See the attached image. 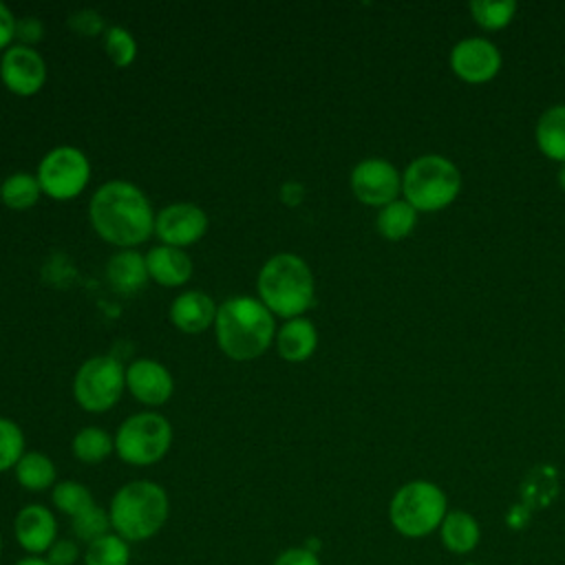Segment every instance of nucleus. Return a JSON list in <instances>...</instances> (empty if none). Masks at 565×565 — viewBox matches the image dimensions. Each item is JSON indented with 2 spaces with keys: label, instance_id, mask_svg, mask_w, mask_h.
Returning <instances> with one entry per match:
<instances>
[{
  "label": "nucleus",
  "instance_id": "obj_1",
  "mask_svg": "<svg viewBox=\"0 0 565 565\" xmlns=\"http://www.w3.org/2000/svg\"><path fill=\"white\" fill-rule=\"evenodd\" d=\"M154 210L148 196L128 181H106L88 203L93 230L106 243L132 249L154 234Z\"/></svg>",
  "mask_w": 565,
  "mask_h": 565
},
{
  "label": "nucleus",
  "instance_id": "obj_2",
  "mask_svg": "<svg viewBox=\"0 0 565 565\" xmlns=\"http://www.w3.org/2000/svg\"><path fill=\"white\" fill-rule=\"evenodd\" d=\"M214 335L218 349L230 360H256L274 342V313L254 296H232L216 311Z\"/></svg>",
  "mask_w": 565,
  "mask_h": 565
},
{
  "label": "nucleus",
  "instance_id": "obj_3",
  "mask_svg": "<svg viewBox=\"0 0 565 565\" xmlns=\"http://www.w3.org/2000/svg\"><path fill=\"white\" fill-rule=\"evenodd\" d=\"M113 532L130 545L154 539L168 523L170 499L163 486L150 479L124 483L108 503Z\"/></svg>",
  "mask_w": 565,
  "mask_h": 565
},
{
  "label": "nucleus",
  "instance_id": "obj_4",
  "mask_svg": "<svg viewBox=\"0 0 565 565\" xmlns=\"http://www.w3.org/2000/svg\"><path fill=\"white\" fill-rule=\"evenodd\" d=\"M258 300L278 318H300L311 305L316 282L309 265L289 252L276 254L258 271Z\"/></svg>",
  "mask_w": 565,
  "mask_h": 565
},
{
  "label": "nucleus",
  "instance_id": "obj_5",
  "mask_svg": "<svg viewBox=\"0 0 565 565\" xmlns=\"http://www.w3.org/2000/svg\"><path fill=\"white\" fill-rule=\"evenodd\" d=\"M448 514L446 492L426 479H415L395 490L388 503V521L404 539H424L439 530Z\"/></svg>",
  "mask_w": 565,
  "mask_h": 565
},
{
  "label": "nucleus",
  "instance_id": "obj_6",
  "mask_svg": "<svg viewBox=\"0 0 565 565\" xmlns=\"http://www.w3.org/2000/svg\"><path fill=\"white\" fill-rule=\"evenodd\" d=\"M461 190L459 168L441 154H422L413 159L402 174V194L417 212H437L448 207Z\"/></svg>",
  "mask_w": 565,
  "mask_h": 565
},
{
  "label": "nucleus",
  "instance_id": "obj_7",
  "mask_svg": "<svg viewBox=\"0 0 565 565\" xmlns=\"http://www.w3.org/2000/svg\"><path fill=\"white\" fill-rule=\"evenodd\" d=\"M172 446V426L161 413L141 411L126 417L115 433L117 457L137 468L159 463Z\"/></svg>",
  "mask_w": 565,
  "mask_h": 565
},
{
  "label": "nucleus",
  "instance_id": "obj_8",
  "mask_svg": "<svg viewBox=\"0 0 565 565\" xmlns=\"http://www.w3.org/2000/svg\"><path fill=\"white\" fill-rule=\"evenodd\" d=\"M126 388V366L113 355L88 358L73 377V397L88 413L110 411Z\"/></svg>",
  "mask_w": 565,
  "mask_h": 565
},
{
  "label": "nucleus",
  "instance_id": "obj_9",
  "mask_svg": "<svg viewBox=\"0 0 565 565\" xmlns=\"http://www.w3.org/2000/svg\"><path fill=\"white\" fill-rule=\"evenodd\" d=\"M35 177L42 194L53 201H71L88 185L90 161L75 146H57L42 157Z\"/></svg>",
  "mask_w": 565,
  "mask_h": 565
},
{
  "label": "nucleus",
  "instance_id": "obj_10",
  "mask_svg": "<svg viewBox=\"0 0 565 565\" xmlns=\"http://www.w3.org/2000/svg\"><path fill=\"white\" fill-rule=\"evenodd\" d=\"M351 190L364 205L384 207L393 203L402 192V174L386 159H362L351 170Z\"/></svg>",
  "mask_w": 565,
  "mask_h": 565
},
{
  "label": "nucleus",
  "instance_id": "obj_11",
  "mask_svg": "<svg viewBox=\"0 0 565 565\" xmlns=\"http://www.w3.org/2000/svg\"><path fill=\"white\" fill-rule=\"evenodd\" d=\"M0 79L9 93L31 97L46 82V62L33 46L13 44L0 57Z\"/></svg>",
  "mask_w": 565,
  "mask_h": 565
},
{
  "label": "nucleus",
  "instance_id": "obj_12",
  "mask_svg": "<svg viewBox=\"0 0 565 565\" xmlns=\"http://www.w3.org/2000/svg\"><path fill=\"white\" fill-rule=\"evenodd\" d=\"M207 232V214L196 203H172L157 212L154 234L161 245L188 247L203 238Z\"/></svg>",
  "mask_w": 565,
  "mask_h": 565
},
{
  "label": "nucleus",
  "instance_id": "obj_13",
  "mask_svg": "<svg viewBox=\"0 0 565 565\" xmlns=\"http://www.w3.org/2000/svg\"><path fill=\"white\" fill-rule=\"evenodd\" d=\"M13 539L26 556H44L60 539L57 516L42 503H26L13 519Z\"/></svg>",
  "mask_w": 565,
  "mask_h": 565
},
{
  "label": "nucleus",
  "instance_id": "obj_14",
  "mask_svg": "<svg viewBox=\"0 0 565 565\" xmlns=\"http://www.w3.org/2000/svg\"><path fill=\"white\" fill-rule=\"evenodd\" d=\"M452 73L468 84L490 82L501 68V53L486 38H466L450 51Z\"/></svg>",
  "mask_w": 565,
  "mask_h": 565
},
{
  "label": "nucleus",
  "instance_id": "obj_15",
  "mask_svg": "<svg viewBox=\"0 0 565 565\" xmlns=\"http://www.w3.org/2000/svg\"><path fill=\"white\" fill-rule=\"evenodd\" d=\"M126 388L141 404L161 406L172 397L174 382L161 362L141 358L126 366Z\"/></svg>",
  "mask_w": 565,
  "mask_h": 565
},
{
  "label": "nucleus",
  "instance_id": "obj_16",
  "mask_svg": "<svg viewBox=\"0 0 565 565\" xmlns=\"http://www.w3.org/2000/svg\"><path fill=\"white\" fill-rule=\"evenodd\" d=\"M218 307L214 305L212 296L190 289L179 294L172 305H170V322L188 333V335H196L210 327H214V318H216Z\"/></svg>",
  "mask_w": 565,
  "mask_h": 565
},
{
  "label": "nucleus",
  "instance_id": "obj_17",
  "mask_svg": "<svg viewBox=\"0 0 565 565\" xmlns=\"http://www.w3.org/2000/svg\"><path fill=\"white\" fill-rule=\"evenodd\" d=\"M148 276L161 287H181L192 276V260L185 249L157 245L146 254Z\"/></svg>",
  "mask_w": 565,
  "mask_h": 565
},
{
  "label": "nucleus",
  "instance_id": "obj_18",
  "mask_svg": "<svg viewBox=\"0 0 565 565\" xmlns=\"http://www.w3.org/2000/svg\"><path fill=\"white\" fill-rule=\"evenodd\" d=\"M106 278L110 287L124 296L141 291L150 278L146 267V256L139 254L137 249H119L108 258Z\"/></svg>",
  "mask_w": 565,
  "mask_h": 565
},
{
  "label": "nucleus",
  "instance_id": "obj_19",
  "mask_svg": "<svg viewBox=\"0 0 565 565\" xmlns=\"http://www.w3.org/2000/svg\"><path fill=\"white\" fill-rule=\"evenodd\" d=\"M318 347V331L309 318H291L276 333V351L287 362H305Z\"/></svg>",
  "mask_w": 565,
  "mask_h": 565
},
{
  "label": "nucleus",
  "instance_id": "obj_20",
  "mask_svg": "<svg viewBox=\"0 0 565 565\" xmlns=\"http://www.w3.org/2000/svg\"><path fill=\"white\" fill-rule=\"evenodd\" d=\"M439 541L450 554H468L481 541L479 521L466 510H450L439 525Z\"/></svg>",
  "mask_w": 565,
  "mask_h": 565
},
{
  "label": "nucleus",
  "instance_id": "obj_21",
  "mask_svg": "<svg viewBox=\"0 0 565 565\" xmlns=\"http://www.w3.org/2000/svg\"><path fill=\"white\" fill-rule=\"evenodd\" d=\"M13 475L20 488L29 492H44L49 488L53 490V486L57 483V470L53 459L38 450H26L22 459L15 463Z\"/></svg>",
  "mask_w": 565,
  "mask_h": 565
},
{
  "label": "nucleus",
  "instance_id": "obj_22",
  "mask_svg": "<svg viewBox=\"0 0 565 565\" xmlns=\"http://www.w3.org/2000/svg\"><path fill=\"white\" fill-rule=\"evenodd\" d=\"M536 143L547 159L565 163V104H556L539 117Z\"/></svg>",
  "mask_w": 565,
  "mask_h": 565
},
{
  "label": "nucleus",
  "instance_id": "obj_23",
  "mask_svg": "<svg viewBox=\"0 0 565 565\" xmlns=\"http://www.w3.org/2000/svg\"><path fill=\"white\" fill-rule=\"evenodd\" d=\"M375 225H377V232L386 241H402V238H406L415 230V225H417V210L408 201L395 199L393 203L380 207Z\"/></svg>",
  "mask_w": 565,
  "mask_h": 565
},
{
  "label": "nucleus",
  "instance_id": "obj_24",
  "mask_svg": "<svg viewBox=\"0 0 565 565\" xmlns=\"http://www.w3.org/2000/svg\"><path fill=\"white\" fill-rule=\"evenodd\" d=\"M71 450L77 461L95 466L106 461L115 452V437H110L104 428L86 426L73 437Z\"/></svg>",
  "mask_w": 565,
  "mask_h": 565
},
{
  "label": "nucleus",
  "instance_id": "obj_25",
  "mask_svg": "<svg viewBox=\"0 0 565 565\" xmlns=\"http://www.w3.org/2000/svg\"><path fill=\"white\" fill-rule=\"evenodd\" d=\"M130 543L115 532H108L84 545L82 554V565H130Z\"/></svg>",
  "mask_w": 565,
  "mask_h": 565
},
{
  "label": "nucleus",
  "instance_id": "obj_26",
  "mask_svg": "<svg viewBox=\"0 0 565 565\" xmlns=\"http://www.w3.org/2000/svg\"><path fill=\"white\" fill-rule=\"evenodd\" d=\"M42 196V188L35 174L29 172H13L0 185V199L9 210L22 212L33 207Z\"/></svg>",
  "mask_w": 565,
  "mask_h": 565
},
{
  "label": "nucleus",
  "instance_id": "obj_27",
  "mask_svg": "<svg viewBox=\"0 0 565 565\" xmlns=\"http://www.w3.org/2000/svg\"><path fill=\"white\" fill-rule=\"evenodd\" d=\"M51 503L64 516L75 519L77 514H82L84 510L95 505V499H93V492L84 483L73 481V479H64V481H57L53 486Z\"/></svg>",
  "mask_w": 565,
  "mask_h": 565
},
{
  "label": "nucleus",
  "instance_id": "obj_28",
  "mask_svg": "<svg viewBox=\"0 0 565 565\" xmlns=\"http://www.w3.org/2000/svg\"><path fill=\"white\" fill-rule=\"evenodd\" d=\"M108 532H113L108 508H102L97 503L77 514L75 519H71V534L82 545H88Z\"/></svg>",
  "mask_w": 565,
  "mask_h": 565
},
{
  "label": "nucleus",
  "instance_id": "obj_29",
  "mask_svg": "<svg viewBox=\"0 0 565 565\" xmlns=\"http://www.w3.org/2000/svg\"><path fill=\"white\" fill-rule=\"evenodd\" d=\"M470 15L472 20L486 29V31H499L508 26L516 13V2L503 0V2H488V0H475L470 2Z\"/></svg>",
  "mask_w": 565,
  "mask_h": 565
},
{
  "label": "nucleus",
  "instance_id": "obj_30",
  "mask_svg": "<svg viewBox=\"0 0 565 565\" xmlns=\"http://www.w3.org/2000/svg\"><path fill=\"white\" fill-rule=\"evenodd\" d=\"M22 428L7 417H0V475L13 470L26 452Z\"/></svg>",
  "mask_w": 565,
  "mask_h": 565
},
{
  "label": "nucleus",
  "instance_id": "obj_31",
  "mask_svg": "<svg viewBox=\"0 0 565 565\" xmlns=\"http://www.w3.org/2000/svg\"><path fill=\"white\" fill-rule=\"evenodd\" d=\"M104 49L110 62L119 68H126L137 57V42L124 26H110L104 31Z\"/></svg>",
  "mask_w": 565,
  "mask_h": 565
},
{
  "label": "nucleus",
  "instance_id": "obj_32",
  "mask_svg": "<svg viewBox=\"0 0 565 565\" xmlns=\"http://www.w3.org/2000/svg\"><path fill=\"white\" fill-rule=\"evenodd\" d=\"M82 543H77L73 536L71 539H64L60 536L51 550L44 554V558L51 563V565H75L77 561H82V554L84 550L79 547Z\"/></svg>",
  "mask_w": 565,
  "mask_h": 565
},
{
  "label": "nucleus",
  "instance_id": "obj_33",
  "mask_svg": "<svg viewBox=\"0 0 565 565\" xmlns=\"http://www.w3.org/2000/svg\"><path fill=\"white\" fill-rule=\"evenodd\" d=\"M68 24H71V29H73L75 33L86 35V38H93V35H97V33L104 31V18H102L97 11H90V9L79 11V13H73V15L68 18Z\"/></svg>",
  "mask_w": 565,
  "mask_h": 565
},
{
  "label": "nucleus",
  "instance_id": "obj_34",
  "mask_svg": "<svg viewBox=\"0 0 565 565\" xmlns=\"http://www.w3.org/2000/svg\"><path fill=\"white\" fill-rule=\"evenodd\" d=\"M271 565H322V561L316 552L307 550L305 545H294L282 550Z\"/></svg>",
  "mask_w": 565,
  "mask_h": 565
},
{
  "label": "nucleus",
  "instance_id": "obj_35",
  "mask_svg": "<svg viewBox=\"0 0 565 565\" xmlns=\"http://www.w3.org/2000/svg\"><path fill=\"white\" fill-rule=\"evenodd\" d=\"M44 38V24L40 18L29 15L15 22V40L24 46H33Z\"/></svg>",
  "mask_w": 565,
  "mask_h": 565
},
{
  "label": "nucleus",
  "instance_id": "obj_36",
  "mask_svg": "<svg viewBox=\"0 0 565 565\" xmlns=\"http://www.w3.org/2000/svg\"><path fill=\"white\" fill-rule=\"evenodd\" d=\"M15 15L11 13V9L4 4V2H0V51L4 53L9 46H11V42L15 40Z\"/></svg>",
  "mask_w": 565,
  "mask_h": 565
},
{
  "label": "nucleus",
  "instance_id": "obj_37",
  "mask_svg": "<svg viewBox=\"0 0 565 565\" xmlns=\"http://www.w3.org/2000/svg\"><path fill=\"white\" fill-rule=\"evenodd\" d=\"M302 194H305V190H302V185H298V183H285L282 190H280V199H282L287 205L300 203V201H302Z\"/></svg>",
  "mask_w": 565,
  "mask_h": 565
},
{
  "label": "nucleus",
  "instance_id": "obj_38",
  "mask_svg": "<svg viewBox=\"0 0 565 565\" xmlns=\"http://www.w3.org/2000/svg\"><path fill=\"white\" fill-rule=\"evenodd\" d=\"M13 565H51L44 556H22Z\"/></svg>",
  "mask_w": 565,
  "mask_h": 565
},
{
  "label": "nucleus",
  "instance_id": "obj_39",
  "mask_svg": "<svg viewBox=\"0 0 565 565\" xmlns=\"http://www.w3.org/2000/svg\"><path fill=\"white\" fill-rule=\"evenodd\" d=\"M558 185L565 192V163H561V170H558Z\"/></svg>",
  "mask_w": 565,
  "mask_h": 565
},
{
  "label": "nucleus",
  "instance_id": "obj_40",
  "mask_svg": "<svg viewBox=\"0 0 565 565\" xmlns=\"http://www.w3.org/2000/svg\"><path fill=\"white\" fill-rule=\"evenodd\" d=\"M2 550H4V541H2V534H0V556H2Z\"/></svg>",
  "mask_w": 565,
  "mask_h": 565
},
{
  "label": "nucleus",
  "instance_id": "obj_41",
  "mask_svg": "<svg viewBox=\"0 0 565 565\" xmlns=\"http://www.w3.org/2000/svg\"><path fill=\"white\" fill-rule=\"evenodd\" d=\"M461 565H479V563H461Z\"/></svg>",
  "mask_w": 565,
  "mask_h": 565
}]
</instances>
